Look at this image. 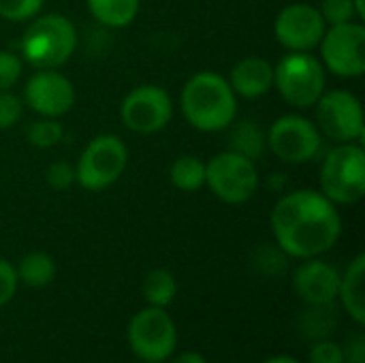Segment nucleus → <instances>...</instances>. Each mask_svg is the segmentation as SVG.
Returning a JSON list of instances; mask_svg holds the SVG:
<instances>
[{"mask_svg":"<svg viewBox=\"0 0 365 363\" xmlns=\"http://www.w3.org/2000/svg\"><path fill=\"white\" fill-rule=\"evenodd\" d=\"M276 246L293 259H314L329 252L342 235V218L321 190L284 193L269 216Z\"/></svg>","mask_w":365,"mask_h":363,"instance_id":"nucleus-1","label":"nucleus"},{"mask_svg":"<svg viewBox=\"0 0 365 363\" xmlns=\"http://www.w3.org/2000/svg\"><path fill=\"white\" fill-rule=\"evenodd\" d=\"M184 120L201 133H220L237 116V96L229 79L216 71H199L182 88Z\"/></svg>","mask_w":365,"mask_h":363,"instance_id":"nucleus-2","label":"nucleus"},{"mask_svg":"<svg viewBox=\"0 0 365 363\" xmlns=\"http://www.w3.org/2000/svg\"><path fill=\"white\" fill-rule=\"evenodd\" d=\"M77 49V30L62 13H45L30 19L21 43L19 56L36 71L60 68L71 60Z\"/></svg>","mask_w":365,"mask_h":363,"instance_id":"nucleus-3","label":"nucleus"},{"mask_svg":"<svg viewBox=\"0 0 365 363\" xmlns=\"http://www.w3.org/2000/svg\"><path fill=\"white\" fill-rule=\"evenodd\" d=\"M319 190L334 205H355L365 197V150L361 143H336L323 158Z\"/></svg>","mask_w":365,"mask_h":363,"instance_id":"nucleus-4","label":"nucleus"},{"mask_svg":"<svg viewBox=\"0 0 365 363\" xmlns=\"http://www.w3.org/2000/svg\"><path fill=\"white\" fill-rule=\"evenodd\" d=\"M274 88L295 109H312L327 90V71L312 51H287L274 64Z\"/></svg>","mask_w":365,"mask_h":363,"instance_id":"nucleus-5","label":"nucleus"},{"mask_svg":"<svg viewBox=\"0 0 365 363\" xmlns=\"http://www.w3.org/2000/svg\"><path fill=\"white\" fill-rule=\"evenodd\" d=\"M128 165V148L122 137L103 133L88 141L75 165L77 184L88 193H103L113 186Z\"/></svg>","mask_w":365,"mask_h":363,"instance_id":"nucleus-6","label":"nucleus"},{"mask_svg":"<svg viewBox=\"0 0 365 363\" xmlns=\"http://www.w3.org/2000/svg\"><path fill=\"white\" fill-rule=\"evenodd\" d=\"M261 178L257 163L231 150H222L205 163V186L222 203L242 205L259 190Z\"/></svg>","mask_w":365,"mask_h":363,"instance_id":"nucleus-7","label":"nucleus"},{"mask_svg":"<svg viewBox=\"0 0 365 363\" xmlns=\"http://www.w3.org/2000/svg\"><path fill=\"white\" fill-rule=\"evenodd\" d=\"M314 124L334 143H361L365 137L364 109L349 90H325L317 101Z\"/></svg>","mask_w":365,"mask_h":363,"instance_id":"nucleus-8","label":"nucleus"},{"mask_svg":"<svg viewBox=\"0 0 365 363\" xmlns=\"http://www.w3.org/2000/svg\"><path fill=\"white\" fill-rule=\"evenodd\" d=\"M321 148L323 135L306 116L287 113L267 128V150L287 165H306L319 156Z\"/></svg>","mask_w":365,"mask_h":363,"instance_id":"nucleus-9","label":"nucleus"},{"mask_svg":"<svg viewBox=\"0 0 365 363\" xmlns=\"http://www.w3.org/2000/svg\"><path fill=\"white\" fill-rule=\"evenodd\" d=\"M327 73L344 79H357L365 73V28L361 21L327 26L319 47Z\"/></svg>","mask_w":365,"mask_h":363,"instance_id":"nucleus-10","label":"nucleus"},{"mask_svg":"<svg viewBox=\"0 0 365 363\" xmlns=\"http://www.w3.org/2000/svg\"><path fill=\"white\" fill-rule=\"evenodd\" d=\"M128 344L141 362H165L175 353L178 327L165 308L148 306L130 319Z\"/></svg>","mask_w":365,"mask_h":363,"instance_id":"nucleus-11","label":"nucleus"},{"mask_svg":"<svg viewBox=\"0 0 365 363\" xmlns=\"http://www.w3.org/2000/svg\"><path fill=\"white\" fill-rule=\"evenodd\" d=\"M173 98L156 83L135 86L120 103L122 124L137 135H154L173 120Z\"/></svg>","mask_w":365,"mask_h":363,"instance_id":"nucleus-12","label":"nucleus"},{"mask_svg":"<svg viewBox=\"0 0 365 363\" xmlns=\"http://www.w3.org/2000/svg\"><path fill=\"white\" fill-rule=\"evenodd\" d=\"M325 30L319 9L308 2H291L274 19V36L287 51H314Z\"/></svg>","mask_w":365,"mask_h":363,"instance_id":"nucleus-13","label":"nucleus"},{"mask_svg":"<svg viewBox=\"0 0 365 363\" xmlns=\"http://www.w3.org/2000/svg\"><path fill=\"white\" fill-rule=\"evenodd\" d=\"M75 86L58 68H43L28 77L24 103L41 118H62L75 105Z\"/></svg>","mask_w":365,"mask_h":363,"instance_id":"nucleus-14","label":"nucleus"},{"mask_svg":"<svg viewBox=\"0 0 365 363\" xmlns=\"http://www.w3.org/2000/svg\"><path fill=\"white\" fill-rule=\"evenodd\" d=\"M340 276L342 274L331 263L321 261L319 257L304 259L293 276V289L297 297L308 306L334 304L338 300Z\"/></svg>","mask_w":365,"mask_h":363,"instance_id":"nucleus-15","label":"nucleus"},{"mask_svg":"<svg viewBox=\"0 0 365 363\" xmlns=\"http://www.w3.org/2000/svg\"><path fill=\"white\" fill-rule=\"evenodd\" d=\"M227 79L235 96L255 101L274 88V64L259 56H246L233 64Z\"/></svg>","mask_w":365,"mask_h":363,"instance_id":"nucleus-16","label":"nucleus"},{"mask_svg":"<svg viewBox=\"0 0 365 363\" xmlns=\"http://www.w3.org/2000/svg\"><path fill=\"white\" fill-rule=\"evenodd\" d=\"M227 150L246 156L250 160H261L267 152V131L257 120H240L231 122L227 128Z\"/></svg>","mask_w":365,"mask_h":363,"instance_id":"nucleus-17","label":"nucleus"},{"mask_svg":"<svg viewBox=\"0 0 365 363\" xmlns=\"http://www.w3.org/2000/svg\"><path fill=\"white\" fill-rule=\"evenodd\" d=\"M364 274H365V255H357L353 263L346 267V272L340 276V289L338 300L342 302V308L349 312V317L357 323H365V300H364Z\"/></svg>","mask_w":365,"mask_h":363,"instance_id":"nucleus-18","label":"nucleus"},{"mask_svg":"<svg viewBox=\"0 0 365 363\" xmlns=\"http://www.w3.org/2000/svg\"><path fill=\"white\" fill-rule=\"evenodd\" d=\"M90 15L105 28L130 26L141 9V0H86Z\"/></svg>","mask_w":365,"mask_h":363,"instance_id":"nucleus-19","label":"nucleus"},{"mask_svg":"<svg viewBox=\"0 0 365 363\" xmlns=\"http://www.w3.org/2000/svg\"><path fill=\"white\" fill-rule=\"evenodd\" d=\"M15 274H17V280L24 282L26 287L45 289L47 285L53 282L58 267H56V261L51 259V255H47L43 250H32L19 259Z\"/></svg>","mask_w":365,"mask_h":363,"instance_id":"nucleus-20","label":"nucleus"},{"mask_svg":"<svg viewBox=\"0 0 365 363\" xmlns=\"http://www.w3.org/2000/svg\"><path fill=\"white\" fill-rule=\"evenodd\" d=\"M169 182L182 193H199L205 188V163L192 154L178 156L169 167Z\"/></svg>","mask_w":365,"mask_h":363,"instance_id":"nucleus-21","label":"nucleus"},{"mask_svg":"<svg viewBox=\"0 0 365 363\" xmlns=\"http://www.w3.org/2000/svg\"><path fill=\"white\" fill-rule=\"evenodd\" d=\"M141 293L148 302V306H156V308H167L175 295H178V280L175 276L165 270V267H156L150 270L143 278L141 285Z\"/></svg>","mask_w":365,"mask_h":363,"instance_id":"nucleus-22","label":"nucleus"},{"mask_svg":"<svg viewBox=\"0 0 365 363\" xmlns=\"http://www.w3.org/2000/svg\"><path fill=\"white\" fill-rule=\"evenodd\" d=\"M338 325V312L334 304H323V306H308L304 312L302 329L308 338L312 340H323L327 338Z\"/></svg>","mask_w":365,"mask_h":363,"instance_id":"nucleus-23","label":"nucleus"},{"mask_svg":"<svg viewBox=\"0 0 365 363\" xmlns=\"http://www.w3.org/2000/svg\"><path fill=\"white\" fill-rule=\"evenodd\" d=\"M62 137H64V128L58 122V118H38L26 131L28 143L36 150L56 148L62 141Z\"/></svg>","mask_w":365,"mask_h":363,"instance_id":"nucleus-24","label":"nucleus"},{"mask_svg":"<svg viewBox=\"0 0 365 363\" xmlns=\"http://www.w3.org/2000/svg\"><path fill=\"white\" fill-rule=\"evenodd\" d=\"M45 0H0V17L11 24H24L34 19Z\"/></svg>","mask_w":365,"mask_h":363,"instance_id":"nucleus-25","label":"nucleus"},{"mask_svg":"<svg viewBox=\"0 0 365 363\" xmlns=\"http://www.w3.org/2000/svg\"><path fill=\"white\" fill-rule=\"evenodd\" d=\"M317 9H319V13L327 26L346 24V21H361L353 0H321V4Z\"/></svg>","mask_w":365,"mask_h":363,"instance_id":"nucleus-26","label":"nucleus"},{"mask_svg":"<svg viewBox=\"0 0 365 363\" xmlns=\"http://www.w3.org/2000/svg\"><path fill=\"white\" fill-rule=\"evenodd\" d=\"M45 182L56 193L71 190V186L77 184L75 165H71L66 160H53V163H49L47 169H45Z\"/></svg>","mask_w":365,"mask_h":363,"instance_id":"nucleus-27","label":"nucleus"},{"mask_svg":"<svg viewBox=\"0 0 365 363\" xmlns=\"http://www.w3.org/2000/svg\"><path fill=\"white\" fill-rule=\"evenodd\" d=\"M21 73H24L21 56L9 49H0V92L11 90L21 79Z\"/></svg>","mask_w":365,"mask_h":363,"instance_id":"nucleus-28","label":"nucleus"},{"mask_svg":"<svg viewBox=\"0 0 365 363\" xmlns=\"http://www.w3.org/2000/svg\"><path fill=\"white\" fill-rule=\"evenodd\" d=\"M24 116V101L11 90L0 92V131H9L17 126Z\"/></svg>","mask_w":365,"mask_h":363,"instance_id":"nucleus-29","label":"nucleus"},{"mask_svg":"<svg viewBox=\"0 0 365 363\" xmlns=\"http://www.w3.org/2000/svg\"><path fill=\"white\" fill-rule=\"evenodd\" d=\"M257 267L267 276H278L287 270V255L278 246H265L259 248V255L255 257Z\"/></svg>","mask_w":365,"mask_h":363,"instance_id":"nucleus-30","label":"nucleus"},{"mask_svg":"<svg viewBox=\"0 0 365 363\" xmlns=\"http://www.w3.org/2000/svg\"><path fill=\"white\" fill-rule=\"evenodd\" d=\"M344 351L338 342H331L327 338L317 340L310 349V363H344Z\"/></svg>","mask_w":365,"mask_h":363,"instance_id":"nucleus-31","label":"nucleus"},{"mask_svg":"<svg viewBox=\"0 0 365 363\" xmlns=\"http://www.w3.org/2000/svg\"><path fill=\"white\" fill-rule=\"evenodd\" d=\"M17 274H15V267L0 259V308L6 306L13 297H15V291H17Z\"/></svg>","mask_w":365,"mask_h":363,"instance_id":"nucleus-32","label":"nucleus"},{"mask_svg":"<svg viewBox=\"0 0 365 363\" xmlns=\"http://www.w3.org/2000/svg\"><path fill=\"white\" fill-rule=\"evenodd\" d=\"M344 359L351 363H365V340L364 334H353V338L342 347Z\"/></svg>","mask_w":365,"mask_h":363,"instance_id":"nucleus-33","label":"nucleus"},{"mask_svg":"<svg viewBox=\"0 0 365 363\" xmlns=\"http://www.w3.org/2000/svg\"><path fill=\"white\" fill-rule=\"evenodd\" d=\"M171 363H207V359L203 357V355H199V353H192V351H188V353H182V355H178L175 359Z\"/></svg>","mask_w":365,"mask_h":363,"instance_id":"nucleus-34","label":"nucleus"},{"mask_svg":"<svg viewBox=\"0 0 365 363\" xmlns=\"http://www.w3.org/2000/svg\"><path fill=\"white\" fill-rule=\"evenodd\" d=\"M263 363H302L297 362L295 357H289V355H280V357H272V359H267V362Z\"/></svg>","mask_w":365,"mask_h":363,"instance_id":"nucleus-35","label":"nucleus"},{"mask_svg":"<svg viewBox=\"0 0 365 363\" xmlns=\"http://www.w3.org/2000/svg\"><path fill=\"white\" fill-rule=\"evenodd\" d=\"M355 2V9H357V15L359 19H365V2L364 0H353Z\"/></svg>","mask_w":365,"mask_h":363,"instance_id":"nucleus-36","label":"nucleus"}]
</instances>
